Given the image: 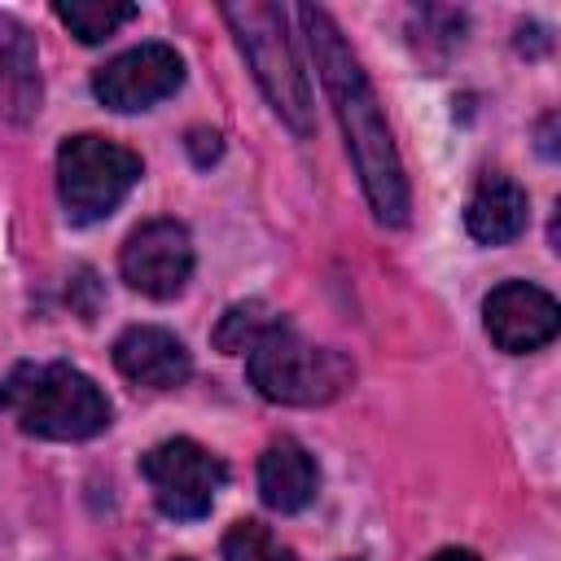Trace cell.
<instances>
[{
	"mask_svg": "<svg viewBox=\"0 0 561 561\" xmlns=\"http://www.w3.org/2000/svg\"><path fill=\"white\" fill-rule=\"evenodd\" d=\"M526 215H530L526 188H522L513 175H504V171H486V175L478 180L469 206H465V228H469V237L482 241V245H504V241L522 237Z\"/></svg>",
	"mask_w": 561,
	"mask_h": 561,
	"instance_id": "7c38bea8",
	"label": "cell"
},
{
	"mask_svg": "<svg viewBox=\"0 0 561 561\" xmlns=\"http://www.w3.org/2000/svg\"><path fill=\"white\" fill-rule=\"evenodd\" d=\"M320 486V469L311 460V451L294 438H276L263 456H259V495L267 508L276 513H298L316 500Z\"/></svg>",
	"mask_w": 561,
	"mask_h": 561,
	"instance_id": "4fadbf2b",
	"label": "cell"
},
{
	"mask_svg": "<svg viewBox=\"0 0 561 561\" xmlns=\"http://www.w3.org/2000/svg\"><path fill=\"white\" fill-rule=\"evenodd\" d=\"M245 373H250V386L267 403H289V408L333 403L355 377V368L346 364L342 351L307 342L289 320L267 329L245 351Z\"/></svg>",
	"mask_w": 561,
	"mask_h": 561,
	"instance_id": "3957f363",
	"label": "cell"
},
{
	"mask_svg": "<svg viewBox=\"0 0 561 561\" xmlns=\"http://www.w3.org/2000/svg\"><path fill=\"white\" fill-rule=\"evenodd\" d=\"M114 368H118L131 386H145V390H175V386L188 381L193 359H188V346H184L171 329L136 324V329H127V333L114 342Z\"/></svg>",
	"mask_w": 561,
	"mask_h": 561,
	"instance_id": "30bf717a",
	"label": "cell"
},
{
	"mask_svg": "<svg viewBox=\"0 0 561 561\" xmlns=\"http://www.w3.org/2000/svg\"><path fill=\"white\" fill-rule=\"evenodd\" d=\"M298 22L307 31V44H311V57H316V70H320V83L337 110V123L346 131V149H351V162L359 171V184L368 193V206L377 210L381 224L399 228L408 224V180H403V162L394 153V140H390V127H386V114H381V101L359 66V57L351 53V44L342 39L337 22L316 9V4H302L298 9Z\"/></svg>",
	"mask_w": 561,
	"mask_h": 561,
	"instance_id": "6da1fadb",
	"label": "cell"
},
{
	"mask_svg": "<svg viewBox=\"0 0 561 561\" xmlns=\"http://www.w3.org/2000/svg\"><path fill=\"white\" fill-rule=\"evenodd\" d=\"M140 473L153 491V504L175 522H197L210 513L215 491L224 486L228 469L219 456H210L193 438H167L145 451Z\"/></svg>",
	"mask_w": 561,
	"mask_h": 561,
	"instance_id": "8992f818",
	"label": "cell"
},
{
	"mask_svg": "<svg viewBox=\"0 0 561 561\" xmlns=\"http://www.w3.org/2000/svg\"><path fill=\"white\" fill-rule=\"evenodd\" d=\"M219 131H188V153H193V162L197 167H210L215 158H219Z\"/></svg>",
	"mask_w": 561,
	"mask_h": 561,
	"instance_id": "e0dca14e",
	"label": "cell"
},
{
	"mask_svg": "<svg viewBox=\"0 0 561 561\" xmlns=\"http://www.w3.org/2000/svg\"><path fill=\"white\" fill-rule=\"evenodd\" d=\"M140 180V158L105 136H70L57 149V193L75 224L105 219Z\"/></svg>",
	"mask_w": 561,
	"mask_h": 561,
	"instance_id": "5b68a950",
	"label": "cell"
},
{
	"mask_svg": "<svg viewBox=\"0 0 561 561\" xmlns=\"http://www.w3.org/2000/svg\"><path fill=\"white\" fill-rule=\"evenodd\" d=\"M123 280L145 298H175L193 272V237L175 219H149L140 224L123 254H118Z\"/></svg>",
	"mask_w": 561,
	"mask_h": 561,
	"instance_id": "ba28073f",
	"label": "cell"
},
{
	"mask_svg": "<svg viewBox=\"0 0 561 561\" xmlns=\"http://www.w3.org/2000/svg\"><path fill=\"white\" fill-rule=\"evenodd\" d=\"M184 83V61L171 44H136L92 75V92L105 110L136 114L167 101Z\"/></svg>",
	"mask_w": 561,
	"mask_h": 561,
	"instance_id": "52a82bcc",
	"label": "cell"
},
{
	"mask_svg": "<svg viewBox=\"0 0 561 561\" xmlns=\"http://www.w3.org/2000/svg\"><path fill=\"white\" fill-rule=\"evenodd\" d=\"M0 408L22 434L53 443H79L110 425V399L70 364H18L0 381Z\"/></svg>",
	"mask_w": 561,
	"mask_h": 561,
	"instance_id": "7a4b0ae2",
	"label": "cell"
},
{
	"mask_svg": "<svg viewBox=\"0 0 561 561\" xmlns=\"http://www.w3.org/2000/svg\"><path fill=\"white\" fill-rule=\"evenodd\" d=\"M39 61H35V39L26 35L22 22L0 13V118L9 123H31L39 114Z\"/></svg>",
	"mask_w": 561,
	"mask_h": 561,
	"instance_id": "8fae6325",
	"label": "cell"
},
{
	"mask_svg": "<svg viewBox=\"0 0 561 561\" xmlns=\"http://www.w3.org/2000/svg\"><path fill=\"white\" fill-rule=\"evenodd\" d=\"M53 13H57V22L70 26V35H79L83 44H101V39H110L123 22L136 18V4H123V0H57Z\"/></svg>",
	"mask_w": 561,
	"mask_h": 561,
	"instance_id": "5bb4252c",
	"label": "cell"
},
{
	"mask_svg": "<svg viewBox=\"0 0 561 561\" xmlns=\"http://www.w3.org/2000/svg\"><path fill=\"white\" fill-rule=\"evenodd\" d=\"M285 316H276L263 298H245V302H232L224 316H219V329H215V346L224 355H245L267 329H276Z\"/></svg>",
	"mask_w": 561,
	"mask_h": 561,
	"instance_id": "9a60e30c",
	"label": "cell"
},
{
	"mask_svg": "<svg viewBox=\"0 0 561 561\" xmlns=\"http://www.w3.org/2000/svg\"><path fill=\"white\" fill-rule=\"evenodd\" d=\"M434 561H478V552H469V548H443Z\"/></svg>",
	"mask_w": 561,
	"mask_h": 561,
	"instance_id": "ac0fdd59",
	"label": "cell"
},
{
	"mask_svg": "<svg viewBox=\"0 0 561 561\" xmlns=\"http://www.w3.org/2000/svg\"><path fill=\"white\" fill-rule=\"evenodd\" d=\"M482 320H486L491 342L508 355L539 351L561 329L557 298L548 289L530 285V280H504L500 289H491L486 302H482Z\"/></svg>",
	"mask_w": 561,
	"mask_h": 561,
	"instance_id": "9c48e42d",
	"label": "cell"
},
{
	"mask_svg": "<svg viewBox=\"0 0 561 561\" xmlns=\"http://www.w3.org/2000/svg\"><path fill=\"white\" fill-rule=\"evenodd\" d=\"M224 561H298L294 548H285L263 522L241 517L232 522V530L224 535Z\"/></svg>",
	"mask_w": 561,
	"mask_h": 561,
	"instance_id": "2e32d148",
	"label": "cell"
},
{
	"mask_svg": "<svg viewBox=\"0 0 561 561\" xmlns=\"http://www.w3.org/2000/svg\"><path fill=\"white\" fill-rule=\"evenodd\" d=\"M224 22L237 35V48L245 53L263 96L289 123L298 136L311 131V88L307 75L294 57V44L285 35V13L267 0H245V4H224Z\"/></svg>",
	"mask_w": 561,
	"mask_h": 561,
	"instance_id": "277c9868",
	"label": "cell"
}]
</instances>
